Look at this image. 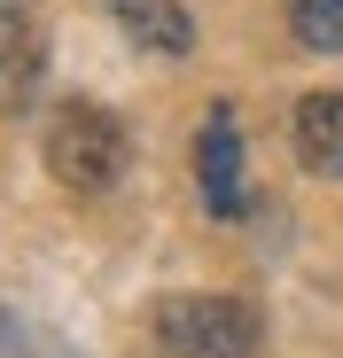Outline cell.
I'll list each match as a JSON object with an SVG mask.
<instances>
[{
    "mask_svg": "<svg viewBox=\"0 0 343 358\" xmlns=\"http://www.w3.org/2000/svg\"><path fill=\"white\" fill-rule=\"evenodd\" d=\"M39 156H47V171L63 179L71 195H109L125 179V164H133V133H125V117L109 109V101H63L47 117V141H39Z\"/></svg>",
    "mask_w": 343,
    "mask_h": 358,
    "instance_id": "6da1fadb",
    "label": "cell"
},
{
    "mask_svg": "<svg viewBox=\"0 0 343 358\" xmlns=\"http://www.w3.org/2000/svg\"><path fill=\"white\" fill-rule=\"evenodd\" d=\"M258 312L242 296H218V288H180L156 304V343L164 358H250L258 350Z\"/></svg>",
    "mask_w": 343,
    "mask_h": 358,
    "instance_id": "7a4b0ae2",
    "label": "cell"
},
{
    "mask_svg": "<svg viewBox=\"0 0 343 358\" xmlns=\"http://www.w3.org/2000/svg\"><path fill=\"white\" fill-rule=\"evenodd\" d=\"M195 187H203V210H211V218H242V210H250V195H242V117H234V101H211V109H203Z\"/></svg>",
    "mask_w": 343,
    "mask_h": 358,
    "instance_id": "3957f363",
    "label": "cell"
},
{
    "mask_svg": "<svg viewBox=\"0 0 343 358\" xmlns=\"http://www.w3.org/2000/svg\"><path fill=\"white\" fill-rule=\"evenodd\" d=\"M109 8H118L125 39L148 47V55H188L195 47V16L180 8V0H109Z\"/></svg>",
    "mask_w": 343,
    "mask_h": 358,
    "instance_id": "277c9868",
    "label": "cell"
},
{
    "mask_svg": "<svg viewBox=\"0 0 343 358\" xmlns=\"http://www.w3.org/2000/svg\"><path fill=\"white\" fill-rule=\"evenodd\" d=\"M297 156L320 179H343V94H304L297 101Z\"/></svg>",
    "mask_w": 343,
    "mask_h": 358,
    "instance_id": "5b68a950",
    "label": "cell"
},
{
    "mask_svg": "<svg viewBox=\"0 0 343 358\" xmlns=\"http://www.w3.org/2000/svg\"><path fill=\"white\" fill-rule=\"evenodd\" d=\"M39 78H47V47H39V31H31L24 47L0 55V109L24 117V109H31V94H39Z\"/></svg>",
    "mask_w": 343,
    "mask_h": 358,
    "instance_id": "8992f818",
    "label": "cell"
},
{
    "mask_svg": "<svg viewBox=\"0 0 343 358\" xmlns=\"http://www.w3.org/2000/svg\"><path fill=\"white\" fill-rule=\"evenodd\" d=\"M289 39L304 55H343V0H289Z\"/></svg>",
    "mask_w": 343,
    "mask_h": 358,
    "instance_id": "52a82bcc",
    "label": "cell"
},
{
    "mask_svg": "<svg viewBox=\"0 0 343 358\" xmlns=\"http://www.w3.org/2000/svg\"><path fill=\"white\" fill-rule=\"evenodd\" d=\"M39 24H31V0H0V55H8V47H24Z\"/></svg>",
    "mask_w": 343,
    "mask_h": 358,
    "instance_id": "ba28073f",
    "label": "cell"
},
{
    "mask_svg": "<svg viewBox=\"0 0 343 358\" xmlns=\"http://www.w3.org/2000/svg\"><path fill=\"white\" fill-rule=\"evenodd\" d=\"M47 358H63V350H47Z\"/></svg>",
    "mask_w": 343,
    "mask_h": 358,
    "instance_id": "9c48e42d",
    "label": "cell"
}]
</instances>
